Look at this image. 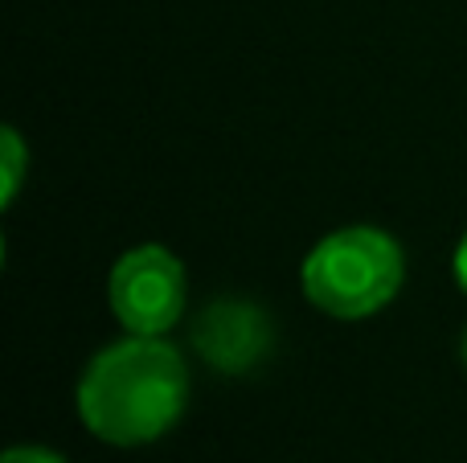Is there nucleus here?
Masks as SVG:
<instances>
[{
	"label": "nucleus",
	"mask_w": 467,
	"mask_h": 463,
	"mask_svg": "<svg viewBox=\"0 0 467 463\" xmlns=\"http://www.w3.org/2000/svg\"><path fill=\"white\" fill-rule=\"evenodd\" d=\"M451 271H455V283L467 292V234L460 238V246H455V259H451Z\"/></svg>",
	"instance_id": "nucleus-7"
},
{
	"label": "nucleus",
	"mask_w": 467,
	"mask_h": 463,
	"mask_svg": "<svg viewBox=\"0 0 467 463\" xmlns=\"http://www.w3.org/2000/svg\"><path fill=\"white\" fill-rule=\"evenodd\" d=\"M0 463H66V456L49 448H37V443H21V448H8Z\"/></svg>",
	"instance_id": "nucleus-6"
},
{
	"label": "nucleus",
	"mask_w": 467,
	"mask_h": 463,
	"mask_svg": "<svg viewBox=\"0 0 467 463\" xmlns=\"http://www.w3.org/2000/svg\"><path fill=\"white\" fill-rule=\"evenodd\" d=\"M406 254L381 226H340L307 251L299 287L307 304L332 320H369L398 300Z\"/></svg>",
	"instance_id": "nucleus-2"
},
{
	"label": "nucleus",
	"mask_w": 467,
	"mask_h": 463,
	"mask_svg": "<svg viewBox=\"0 0 467 463\" xmlns=\"http://www.w3.org/2000/svg\"><path fill=\"white\" fill-rule=\"evenodd\" d=\"M107 304L123 333L164 336L177 328L189 304L185 262L161 242L131 246L115 259L107 279Z\"/></svg>",
	"instance_id": "nucleus-3"
},
{
	"label": "nucleus",
	"mask_w": 467,
	"mask_h": 463,
	"mask_svg": "<svg viewBox=\"0 0 467 463\" xmlns=\"http://www.w3.org/2000/svg\"><path fill=\"white\" fill-rule=\"evenodd\" d=\"M189 382V361L177 345L128 333L87 361L74 406L99 443L148 448L185 418Z\"/></svg>",
	"instance_id": "nucleus-1"
},
{
	"label": "nucleus",
	"mask_w": 467,
	"mask_h": 463,
	"mask_svg": "<svg viewBox=\"0 0 467 463\" xmlns=\"http://www.w3.org/2000/svg\"><path fill=\"white\" fill-rule=\"evenodd\" d=\"M460 353H463V365H467V333H463V345H460Z\"/></svg>",
	"instance_id": "nucleus-8"
},
{
	"label": "nucleus",
	"mask_w": 467,
	"mask_h": 463,
	"mask_svg": "<svg viewBox=\"0 0 467 463\" xmlns=\"http://www.w3.org/2000/svg\"><path fill=\"white\" fill-rule=\"evenodd\" d=\"M197 349L205 353L213 369H250L258 353H266V316L242 300H218L205 308L202 324L193 333Z\"/></svg>",
	"instance_id": "nucleus-4"
},
{
	"label": "nucleus",
	"mask_w": 467,
	"mask_h": 463,
	"mask_svg": "<svg viewBox=\"0 0 467 463\" xmlns=\"http://www.w3.org/2000/svg\"><path fill=\"white\" fill-rule=\"evenodd\" d=\"M25 177H29V148L16 128H0V197H5L0 205L5 210L16 201Z\"/></svg>",
	"instance_id": "nucleus-5"
}]
</instances>
